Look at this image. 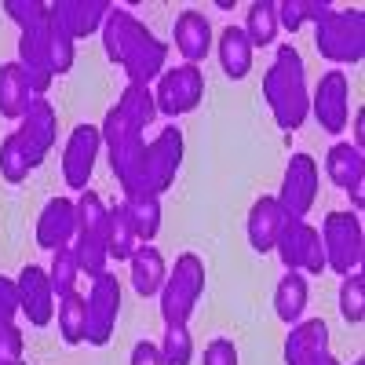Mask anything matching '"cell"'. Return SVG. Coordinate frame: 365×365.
<instances>
[{
  "label": "cell",
  "mask_w": 365,
  "mask_h": 365,
  "mask_svg": "<svg viewBox=\"0 0 365 365\" xmlns=\"http://www.w3.org/2000/svg\"><path fill=\"white\" fill-rule=\"evenodd\" d=\"M103 48L110 63H117L128 73V84L150 88V81H158L168 63V44L150 34L128 8H117V4L103 22Z\"/></svg>",
  "instance_id": "6da1fadb"
},
{
  "label": "cell",
  "mask_w": 365,
  "mask_h": 365,
  "mask_svg": "<svg viewBox=\"0 0 365 365\" xmlns=\"http://www.w3.org/2000/svg\"><path fill=\"white\" fill-rule=\"evenodd\" d=\"M263 99L278 120V128L296 132L311 113V91H307V70H303V55L292 44H282L274 55L270 70L263 73Z\"/></svg>",
  "instance_id": "7a4b0ae2"
},
{
  "label": "cell",
  "mask_w": 365,
  "mask_h": 365,
  "mask_svg": "<svg viewBox=\"0 0 365 365\" xmlns=\"http://www.w3.org/2000/svg\"><path fill=\"white\" fill-rule=\"evenodd\" d=\"M103 146L110 150V168L120 182V190L128 194H139L143 190V165H146V139H143V128L128 125L125 117L117 113V106L106 113L103 120Z\"/></svg>",
  "instance_id": "3957f363"
},
{
  "label": "cell",
  "mask_w": 365,
  "mask_h": 365,
  "mask_svg": "<svg viewBox=\"0 0 365 365\" xmlns=\"http://www.w3.org/2000/svg\"><path fill=\"white\" fill-rule=\"evenodd\" d=\"M205 292V263L201 256L194 252H182L175 259V270L165 278L161 285V318H165V329L172 325H187L197 299Z\"/></svg>",
  "instance_id": "277c9868"
},
{
  "label": "cell",
  "mask_w": 365,
  "mask_h": 365,
  "mask_svg": "<svg viewBox=\"0 0 365 365\" xmlns=\"http://www.w3.org/2000/svg\"><path fill=\"white\" fill-rule=\"evenodd\" d=\"M314 48H318L322 58H329V63H336V66L361 63V55H365V15L358 8L354 11L332 8V15L325 22H318V29H314Z\"/></svg>",
  "instance_id": "5b68a950"
},
{
  "label": "cell",
  "mask_w": 365,
  "mask_h": 365,
  "mask_svg": "<svg viewBox=\"0 0 365 365\" xmlns=\"http://www.w3.org/2000/svg\"><path fill=\"white\" fill-rule=\"evenodd\" d=\"M322 249H325V270H336L340 278L344 274H354L361 267V216L358 212H329L322 220Z\"/></svg>",
  "instance_id": "8992f818"
},
{
  "label": "cell",
  "mask_w": 365,
  "mask_h": 365,
  "mask_svg": "<svg viewBox=\"0 0 365 365\" xmlns=\"http://www.w3.org/2000/svg\"><path fill=\"white\" fill-rule=\"evenodd\" d=\"M274 252L285 263V270H296L303 278H318L325 270V249H322L318 227H311L307 220H285Z\"/></svg>",
  "instance_id": "52a82bcc"
},
{
  "label": "cell",
  "mask_w": 365,
  "mask_h": 365,
  "mask_svg": "<svg viewBox=\"0 0 365 365\" xmlns=\"http://www.w3.org/2000/svg\"><path fill=\"white\" fill-rule=\"evenodd\" d=\"M84 299H88V344L106 347L117 329V318H120V282L110 270H103L91 278Z\"/></svg>",
  "instance_id": "ba28073f"
},
{
  "label": "cell",
  "mask_w": 365,
  "mask_h": 365,
  "mask_svg": "<svg viewBox=\"0 0 365 365\" xmlns=\"http://www.w3.org/2000/svg\"><path fill=\"white\" fill-rule=\"evenodd\" d=\"M179 165H182V132L175 125H168V128H161V135L154 143H146V165H143V190L139 194L161 197L175 182Z\"/></svg>",
  "instance_id": "9c48e42d"
},
{
  "label": "cell",
  "mask_w": 365,
  "mask_h": 365,
  "mask_svg": "<svg viewBox=\"0 0 365 365\" xmlns=\"http://www.w3.org/2000/svg\"><path fill=\"white\" fill-rule=\"evenodd\" d=\"M318 197V161L311 154H292L285 165V179L278 190V205L289 220H307Z\"/></svg>",
  "instance_id": "30bf717a"
},
{
  "label": "cell",
  "mask_w": 365,
  "mask_h": 365,
  "mask_svg": "<svg viewBox=\"0 0 365 365\" xmlns=\"http://www.w3.org/2000/svg\"><path fill=\"white\" fill-rule=\"evenodd\" d=\"M311 113L322 125V132L340 135L351 120V81L344 70H329L322 73L314 96H311Z\"/></svg>",
  "instance_id": "8fae6325"
},
{
  "label": "cell",
  "mask_w": 365,
  "mask_h": 365,
  "mask_svg": "<svg viewBox=\"0 0 365 365\" xmlns=\"http://www.w3.org/2000/svg\"><path fill=\"white\" fill-rule=\"evenodd\" d=\"M201 99H205V73L197 66L182 63V66L165 70L158 77V91H154L158 113H168V117L190 113V110H197Z\"/></svg>",
  "instance_id": "7c38bea8"
},
{
  "label": "cell",
  "mask_w": 365,
  "mask_h": 365,
  "mask_svg": "<svg viewBox=\"0 0 365 365\" xmlns=\"http://www.w3.org/2000/svg\"><path fill=\"white\" fill-rule=\"evenodd\" d=\"M110 8H113L110 0H58V4H48V19L58 34H66L77 44L88 34L103 29Z\"/></svg>",
  "instance_id": "4fadbf2b"
},
{
  "label": "cell",
  "mask_w": 365,
  "mask_h": 365,
  "mask_svg": "<svg viewBox=\"0 0 365 365\" xmlns=\"http://www.w3.org/2000/svg\"><path fill=\"white\" fill-rule=\"evenodd\" d=\"M99 150H103V135L96 125H77L66 139V150H63V179L66 187L73 190H84L91 172H96V161H99Z\"/></svg>",
  "instance_id": "5bb4252c"
},
{
  "label": "cell",
  "mask_w": 365,
  "mask_h": 365,
  "mask_svg": "<svg viewBox=\"0 0 365 365\" xmlns=\"http://www.w3.org/2000/svg\"><path fill=\"white\" fill-rule=\"evenodd\" d=\"M19 285V314L29 318L34 329H44L51 325L55 318V289H51V278L44 267H22V274L15 278Z\"/></svg>",
  "instance_id": "9a60e30c"
},
{
  "label": "cell",
  "mask_w": 365,
  "mask_h": 365,
  "mask_svg": "<svg viewBox=\"0 0 365 365\" xmlns=\"http://www.w3.org/2000/svg\"><path fill=\"white\" fill-rule=\"evenodd\" d=\"M73 234H77V205L70 197H51L37 216V245L48 252L70 249Z\"/></svg>",
  "instance_id": "2e32d148"
},
{
  "label": "cell",
  "mask_w": 365,
  "mask_h": 365,
  "mask_svg": "<svg viewBox=\"0 0 365 365\" xmlns=\"http://www.w3.org/2000/svg\"><path fill=\"white\" fill-rule=\"evenodd\" d=\"M172 37H175V51L187 58V66H197L201 58L212 51V22H208V15H201V11H182L179 19H175V29H172Z\"/></svg>",
  "instance_id": "e0dca14e"
},
{
  "label": "cell",
  "mask_w": 365,
  "mask_h": 365,
  "mask_svg": "<svg viewBox=\"0 0 365 365\" xmlns=\"http://www.w3.org/2000/svg\"><path fill=\"white\" fill-rule=\"evenodd\" d=\"M285 212L278 205V197H259L252 208H249V220H245V230H249V245L256 252H274L282 237V227H285Z\"/></svg>",
  "instance_id": "ac0fdd59"
},
{
  "label": "cell",
  "mask_w": 365,
  "mask_h": 365,
  "mask_svg": "<svg viewBox=\"0 0 365 365\" xmlns=\"http://www.w3.org/2000/svg\"><path fill=\"white\" fill-rule=\"evenodd\" d=\"M55 135H58V117H55V106L48 99H34L29 110L22 113L19 120V139L37 150L41 158H48V150L55 146Z\"/></svg>",
  "instance_id": "d6986e66"
},
{
  "label": "cell",
  "mask_w": 365,
  "mask_h": 365,
  "mask_svg": "<svg viewBox=\"0 0 365 365\" xmlns=\"http://www.w3.org/2000/svg\"><path fill=\"white\" fill-rule=\"evenodd\" d=\"M329 351V325L322 318H299L289 329V340H285V365H303L311 361L314 354Z\"/></svg>",
  "instance_id": "ffe728a7"
},
{
  "label": "cell",
  "mask_w": 365,
  "mask_h": 365,
  "mask_svg": "<svg viewBox=\"0 0 365 365\" xmlns=\"http://www.w3.org/2000/svg\"><path fill=\"white\" fill-rule=\"evenodd\" d=\"M216 51H220V66L230 81H241V77H249L252 70V44L245 37V29L241 26H227L220 41H216Z\"/></svg>",
  "instance_id": "44dd1931"
},
{
  "label": "cell",
  "mask_w": 365,
  "mask_h": 365,
  "mask_svg": "<svg viewBox=\"0 0 365 365\" xmlns=\"http://www.w3.org/2000/svg\"><path fill=\"white\" fill-rule=\"evenodd\" d=\"M29 103H34V91H29L26 70L19 63H4L0 66V117L22 120Z\"/></svg>",
  "instance_id": "7402d4cb"
},
{
  "label": "cell",
  "mask_w": 365,
  "mask_h": 365,
  "mask_svg": "<svg viewBox=\"0 0 365 365\" xmlns=\"http://www.w3.org/2000/svg\"><path fill=\"white\" fill-rule=\"evenodd\" d=\"M132 289L139 296H158L165 278H168V267H165V256L154 249V245H139L132 252Z\"/></svg>",
  "instance_id": "603a6c76"
},
{
  "label": "cell",
  "mask_w": 365,
  "mask_h": 365,
  "mask_svg": "<svg viewBox=\"0 0 365 365\" xmlns=\"http://www.w3.org/2000/svg\"><path fill=\"white\" fill-rule=\"evenodd\" d=\"M120 205H125V216H128V223H132V230L139 237V245H150V241L158 237V230H161V197H154V194H128Z\"/></svg>",
  "instance_id": "cb8c5ba5"
},
{
  "label": "cell",
  "mask_w": 365,
  "mask_h": 365,
  "mask_svg": "<svg viewBox=\"0 0 365 365\" xmlns=\"http://www.w3.org/2000/svg\"><path fill=\"white\" fill-rule=\"evenodd\" d=\"M325 175L336 182L340 190H351L354 182L365 179V158H361V150H354L351 143H336L325 154Z\"/></svg>",
  "instance_id": "d4e9b609"
},
{
  "label": "cell",
  "mask_w": 365,
  "mask_h": 365,
  "mask_svg": "<svg viewBox=\"0 0 365 365\" xmlns=\"http://www.w3.org/2000/svg\"><path fill=\"white\" fill-rule=\"evenodd\" d=\"M58 314V336H63L66 347H77L88 340V299L81 292H70L55 303Z\"/></svg>",
  "instance_id": "484cf974"
},
{
  "label": "cell",
  "mask_w": 365,
  "mask_h": 365,
  "mask_svg": "<svg viewBox=\"0 0 365 365\" xmlns=\"http://www.w3.org/2000/svg\"><path fill=\"white\" fill-rule=\"evenodd\" d=\"M274 311L285 325H296L303 318V311H307V278L303 274L285 270V278L274 289Z\"/></svg>",
  "instance_id": "4316f807"
},
{
  "label": "cell",
  "mask_w": 365,
  "mask_h": 365,
  "mask_svg": "<svg viewBox=\"0 0 365 365\" xmlns=\"http://www.w3.org/2000/svg\"><path fill=\"white\" fill-rule=\"evenodd\" d=\"M41 154L37 150H29L22 139H19V132H11L4 143H0V175H4L8 182H22L34 168H41Z\"/></svg>",
  "instance_id": "83f0119b"
},
{
  "label": "cell",
  "mask_w": 365,
  "mask_h": 365,
  "mask_svg": "<svg viewBox=\"0 0 365 365\" xmlns=\"http://www.w3.org/2000/svg\"><path fill=\"white\" fill-rule=\"evenodd\" d=\"M245 37H249V44H252V51L256 48H267V44H274L278 41V4L274 0H256V4L249 8V15H245Z\"/></svg>",
  "instance_id": "f1b7e54d"
},
{
  "label": "cell",
  "mask_w": 365,
  "mask_h": 365,
  "mask_svg": "<svg viewBox=\"0 0 365 365\" xmlns=\"http://www.w3.org/2000/svg\"><path fill=\"white\" fill-rule=\"evenodd\" d=\"M117 113L125 117L128 125H135V128L154 125V117H158L154 91H150L146 84H128L125 91H120V99H117Z\"/></svg>",
  "instance_id": "f546056e"
},
{
  "label": "cell",
  "mask_w": 365,
  "mask_h": 365,
  "mask_svg": "<svg viewBox=\"0 0 365 365\" xmlns=\"http://www.w3.org/2000/svg\"><path fill=\"white\" fill-rule=\"evenodd\" d=\"M139 249V237L125 216V205L110 208V227H106V252L110 259H132V252Z\"/></svg>",
  "instance_id": "4dcf8cb0"
},
{
  "label": "cell",
  "mask_w": 365,
  "mask_h": 365,
  "mask_svg": "<svg viewBox=\"0 0 365 365\" xmlns=\"http://www.w3.org/2000/svg\"><path fill=\"white\" fill-rule=\"evenodd\" d=\"M48 278L55 289V299H63L70 292H77V278H81V263L73 256V249H55L51 267H48Z\"/></svg>",
  "instance_id": "1f68e13d"
},
{
  "label": "cell",
  "mask_w": 365,
  "mask_h": 365,
  "mask_svg": "<svg viewBox=\"0 0 365 365\" xmlns=\"http://www.w3.org/2000/svg\"><path fill=\"white\" fill-rule=\"evenodd\" d=\"M158 351H161V361L165 365H190L194 361V336H190V329L187 325L165 329Z\"/></svg>",
  "instance_id": "d6a6232c"
},
{
  "label": "cell",
  "mask_w": 365,
  "mask_h": 365,
  "mask_svg": "<svg viewBox=\"0 0 365 365\" xmlns=\"http://www.w3.org/2000/svg\"><path fill=\"white\" fill-rule=\"evenodd\" d=\"M340 314L347 325H361L365 318V282L361 274H344V285H340Z\"/></svg>",
  "instance_id": "836d02e7"
},
{
  "label": "cell",
  "mask_w": 365,
  "mask_h": 365,
  "mask_svg": "<svg viewBox=\"0 0 365 365\" xmlns=\"http://www.w3.org/2000/svg\"><path fill=\"white\" fill-rule=\"evenodd\" d=\"M4 11L19 26V34L48 26V4H41V0H4Z\"/></svg>",
  "instance_id": "e575fe53"
},
{
  "label": "cell",
  "mask_w": 365,
  "mask_h": 365,
  "mask_svg": "<svg viewBox=\"0 0 365 365\" xmlns=\"http://www.w3.org/2000/svg\"><path fill=\"white\" fill-rule=\"evenodd\" d=\"M73 58H77L73 41H70L66 34H58V29L51 26V37H48V66H51V77L70 73V70H73Z\"/></svg>",
  "instance_id": "d590c367"
},
{
  "label": "cell",
  "mask_w": 365,
  "mask_h": 365,
  "mask_svg": "<svg viewBox=\"0 0 365 365\" xmlns=\"http://www.w3.org/2000/svg\"><path fill=\"white\" fill-rule=\"evenodd\" d=\"M22 332L15 325H4L0 329V365H22Z\"/></svg>",
  "instance_id": "8d00e7d4"
},
{
  "label": "cell",
  "mask_w": 365,
  "mask_h": 365,
  "mask_svg": "<svg viewBox=\"0 0 365 365\" xmlns=\"http://www.w3.org/2000/svg\"><path fill=\"white\" fill-rule=\"evenodd\" d=\"M15 314H19V285L11 278H0V329L15 325Z\"/></svg>",
  "instance_id": "74e56055"
},
{
  "label": "cell",
  "mask_w": 365,
  "mask_h": 365,
  "mask_svg": "<svg viewBox=\"0 0 365 365\" xmlns=\"http://www.w3.org/2000/svg\"><path fill=\"white\" fill-rule=\"evenodd\" d=\"M303 22H307V0H282L278 4V26H285L289 34H296Z\"/></svg>",
  "instance_id": "f35d334b"
},
{
  "label": "cell",
  "mask_w": 365,
  "mask_h": 365,
  "mask_svg": "<svg viewBox=\"0 0 365 365\" xmlns=\"http://www.w3.org/2000/svg\"><path fill=\"white\" fill-rule=\"evenodd\" d=\"M205 365H237V347H234V340H212L208 347H205Z\"/></svg>",
  "instance_id": "ab89813d"
},
{
  "label": "cell",
  "mask_w": 365,
  "mask_h": 365,
  "mask_svg": "<svg viewBox=\"0 0 365 365\" xmlns=\"http://www.w3.org/2000/svg\"><path fill=\"white\" fill-rule=\"evenodd\" d=\"M128 365H165V361H161V351H158V344L139 340V344L132 347V361H128Z\"/></svg>",
  "instance_id": "60d3db41"
},
{
  "label": "cell",
  "mask_w": 365,
  "mask_h": 365,
  "mask_svg": "<svg viewBox=\"0 0 365 365\" xmlns=\"http://www.w3.org/2000/svg\"><path fill=\"white\" fill-rule=\"evenodd\" d=\"M347 194H351V201H354V212L361 216V205H365V179H361V182H354V187H351Z\"/></svg>",
  "instance_id": "b9f144b4"
},
{
  "label": "cell",
  "mask_w": 365,
  "mask_h": 365,
  "mask_svg": "<svg viewBox=\"0 0 365 365\" xmlns=\"http://www.w3.org/2000/svg\"><path fill=\"white\" fill-rule=\"evenodd\" d=\"M361 143H365V120H361V113H354V150H361Z\"/></svg>",
  "instance_id": "7bdbcfd3"
},
{
  "label": "cell",
  "mask_w": 365,
  "mask_h": 365,
  "mask_svg": "<svg viewBox=\"0 0 365 365\" xmlns=\"http://www.w3.org/2000/svg\"><path fill=\"white\" fill-rule=\"evenodd\" d=\"M303 365H340V361H336V358H332V354L325 351V354H314L311 361H303Z\"/></svg>",
  "instance_id": "ee69618b"
},
{
  "label": "cell",
  "mask_w": 365,
  "mask_h": 365,
  "mask_svg": "<svg viewBox=\"0 0 365 365\" xmlns=\"http://www.w3.org/2000/svg\"><path fill=\"white\" fill-rule=\"evenodd\" d=\"M354 365H361V361H354Z\"/></svg>",
  "instance_id": "f6af8a7d"
}]
</instances>
